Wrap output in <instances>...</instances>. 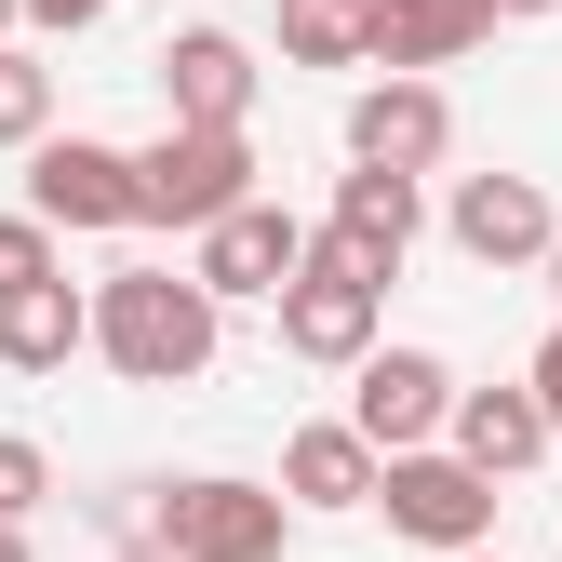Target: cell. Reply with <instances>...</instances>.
Returning <instances> with one entry per match:
<instances>
[{
  "label": "cell",
  "mask_w": 562,
  "mask_h": 562,
  "mask_svg": "<svg viewBox=\"0 0 562 562\" xmlns=\"http://www.w3.org/2000/svg\"><path fill=\"white\" fill-rule=\"evenodd\" d=\"M81 322H94V362L121 389H201L215 348H228V308L201 295L188 268H108L81 295Z\"/></svg>",
  "instance_id": "obj_1"
},
{
  "label": "cell",
  "mask_w": 562,
  "mask_h": 562,
  "mask_svg": "<svg viewBox=\"0 0 562 562\" xmlns=\"http://www.w3.org/2000/svg\"><path fill=\"white\" fill-rule=\"evenodd\" d=\"M255 201V134H188V121H161L148 148H134V228H215V215H241Z\"/></svg>",
  "instance_id": "obj_2"
},
{
  "label": "cell",
  "mask_w": 562,
  "mask_h": 562,
  "mask_svg": "<svg viewBox=\"0 0 562 562\" xmlns=\"http://www.w3.org/2000/svg\"><path fill=\"white\" fill-rule=\"evenodd\" d=\"M281 348H295V362H322V375H348V362H362V348H375V322H389V281L375 268H348L322 228H308V255H295V281H281Z\"/></svg>",
  "instance_id": "obj_3"
},
{
  "label": "cell",
  "mask_w": 562,
  "mask_h": 562,
  "mask_svg": "<svg viewBox=\"0 0 562 562\" xmlns=\"http://www.w3.org/2000/svg\"><path fill=\"white\" fill-rule=\"evenodd\" d=\"M161 562H281V536H295V509L268 496V482H228V469H201V482H161Z\"/></svg>",
  "instance_id": "obj_4"
},
{
  "label": "cell",
  "mask_w": 562,
  "mask_h": 562,
  "mask_svg": "<svg viewBox=\"0 0 562 562\" xmlns=\"http://www.w3.org/2000/svg\"><path fill=\"white\" fill-rule=\"evenodd\" d=\"M375 509H389V536L442 549V562L496 549V482H482V469H456L442 442H429V456H375Z\"/></svg>",
  "instance_id": "obj_5"
},
{
  "label": "cell",
  "mask_w": 562,
  "mask_h": 562,
  "mask_svg": "<svg viewBox=\"0 0 562 562\" xmlns=\"http://www.w3.org/2000/svg\"><path fill=\"white\" fill-rule=\"evenodd\" d=\"M27 215L54 241L134 228V148H108V134H41V148H27Z\"/></svg>",
  "instance_id": "obj_6"
},
{
  "label": "cell",
  "mask_w": 562,
  "mask_h": 562,
  "mask_svg": "<svg viewBox=\"0 0 562 562\" xmlns=\"http://www.w3.org/2000/svg\"><path fill=\"white\" fill-rule=\"evenodd\" d=\"M442 415H456V375H442V348H362L348 362V429H362L375 456H429L442 442Z\"/></svg>",
  "instance_id": "obj_7"
},
{
  "label": "cell",
  "mask_w": 562,
  "mask_h": 562,
  "mask_svg": "<svg viewBox=\"0 0 562 562\" xmlns=\"http://www.w3.org/2000/svg\"><path fill=\"white\" fill-rule=\"evenodd\" d=\"M456 94L442 81H362L348 94V175H442Z\"/></svg>",
  "instance_id": "obj_8"
},
{
  "label": "cell",
  "mask_w": 562,
  "mask_h": 562,
  "mask_svg": "<svg viewBox=\"0 0 562 562\" xmlns=\"http://www.w3.org/2000/svg\"><path fill=\"white\" fill-rule=\"evenodd\" d=\"M442 241H456L469 268H536V255L562 241V215H549L536 175H456V188H442Z\"/></svg>",
  "instance_id": "obj_9"
},
{
  "label": "cell",
  "mask_w": 562,
  "mask_h": 562,
  "mask_svg": "<svg viewBox=\"0 0 562 562\" xmlns=\"http://www.w3.org/2000/svg\"><path fill=\"white\" fill-rule=\"evenodd\" d=\"M295 255H308V215H281V201L255 188L241 215H215V228L188 241V281L228 308V295H281V281H295Z\"/></svg>",
  "instance_id": "obj_10"
},
{
  "label": "cell",
  "mask_w": 562,
  "mask_h": 562,
  "mask_svg": "<svg viewBox=\"0 0 562 562\" xmlns=\"http://www.w3.org/2000/svg\"><path fill=\"white\" fill-rule=\"evenodd\" d=\"M255 41H228V27H175L161 41V121H188V134H241L255 121Z\"/></svg>",
  "instance_id": "obj_11"
},
{
  "label": "cell",
  "mask_w": 562,
  "mask_h": 562,
  "mask_svg": "<svg viewBox=\"0 0 562 562\" xmlns=\"http://www.w3.org/2000/svg\"><path fill=\"white\" fill-rule=\"evenodd\" d=\"M496 41L482 0H362V67L375 81H429V67H469Z\"/></svg>",
  "instance_id": "obj_12"
},
{
  "label": "cell",
  "mask_w": 562,
  "mask_h": 562,
  "mask_svg": "<svg viewBox=\"0 0 562 562\" xmlns=\"http://www.w3.org/2000/svg\"><path fill=\"white\" fill-rule=\"evenodd\" d=\"M415 228H429V201H415V175H335V215H322V241H335L348 268H375V281H402Z\"/></svg>",
  "instance_id": "obj_13"
},
{
  "label": "cell",
  "mask_w": 562,
  "mask_h": 562,
  "mask_svg": "<svg viewBox=\"0 0 562 562\" xmlns=\"http://www.w3.org/2000/svg\"><path fill=\"white\" fill-rule=\"evenodd\" d=\"M442 456H456V469H482V482H522V469L549 456V415H536V389H456V415H442Z\"/></svg>",
  "instance_id": "obj_14"
},
{
  "label": "cell",
  "mask_w": 562,
  "mask_h": 562,
  "mask_svg": "<svg viewBox=\"0 0 562 562\" xmlns=\"http://www.w3.org/2000/svg\"><path fill=\"white\" fill-rule=\"evenodd\" d=\"M281 509H375V442L348 429V415H308L295 442H281Z\"/></svg>",
  "instance_id": "obj_15"
},
{
  "label": "cell",
  "mask_w": 562,
  "mask_h": 562,
  "mask_svg": "<svg viewBox=\"0 0 562 562\" xmlns=\"http://www.w3.org/2000/svg\"><path fill=\"white\" fill-rule=\"evenodd\" d=\"M81 348H94V322H81V295H67V281H41V295L0 308V362H14V375H67Z\"/></svg>",
  "instance_id": "obj_16"
},
{
  "label": "cell",
  "mask_w": 562,
  "mask_h": 562,
  "mask_svg": "<svg viewBox=\"0 0 562 562\" xmlns=\"http://www.w3.org/2000/svg\"><path fill=\"white\" fill-rule=\"evenodd\" d=\"M281 67H362V0H281Z\"/></svg>",
  "instance_id": "obj_17"
},
{
  "label": "cell",
  "mask_w": 562,
  "mask_h": 562,
  "mask_svg": "<svg viewBox=\"0 0 562 562\" xmlns=\"http://www.w3.org/2000/svg\"><path fill=\"white\" fill-rule=\"evenodd\" d=\"M54 134V67L27 41H0V148H41Z\"/></svg>",
  "instance_id": "obj_18"
},
{
  "label": "cell",
  "mask_w": 562,
  "mask_h": 562,
  "mask_svg": "<svg viewBox=\"0 0 562 562\" xmlns=\"http://www.w3.org/2000/svg\"><path fill=\"white\" fill-rule=\"evenodd\" d=\"M41 281H67V241H54L41 215H0V308L41 295Z\"/></svg>",
  "instance_id": "obj_19"
},
{
  "label": "cell",
  "mask_w": 562,
  "mask_h": 562,
  "mask_svg": "<svg viewBox=\"0 0 562 562\" xmlns=\"http://www.w3.org/2000/svg\"><path fill=\"white\" fill-rule=\"evenodd\" d=\"M41 496H54V456H41V442H14V429H0V522H27Z\"/></svg>",
  "instance_id": "obj_20"
},
{
  "label": "cell",
  "mask_w": 562,
  "mask_h": 562,
  "mask_svg": "<svg viewBox=\"0 0 562 562\" xmlns=\"http://www.w3.org/2000/svg\"><path fill=\"white\" fill-rule=\"evenodd\" d=\"M121 0H14V27H41V41H81V27H108Z\"/></svg>",
  "instance_id": "obj_21"
},
{
  "label": "cell",
  "mask_w": 562,
  "mask_h": 562,
  "mask_svg": "<svg viewBox=\"0 0 562 562\" xmlns=\"http://www.w3.org/2000/svg\"><path fill=\"white\" fill-rule=\"evenodd\" d=\"M522 389H536V415H549V456H562V335L536 348V375H522Z\"/></svg>",
  "instance_id": "obj_22"
},
{
  "label": "cell",
  "mask_w": 562,
  "mask_h": 562,
  "mask_svg": "<svg viewBox=\"0 0 562 562\" xmlns=\"http://www.w3.org/2000/svg\"><path fill=\"white\" fill-rule=\"evenodd\" d=\"M482 14H496V27H522V14H562V0H482Z\"/></svg>",
  "instance_id": "obj_23"
},
{
  "label": "cell",
  "mask_w": 562,
  "mask_h": 562,
  "mask_svg": "<svg viewBox=\"0 0 562 562\" xmlns=\"http://www.w3.org/2000/svg\"><path fill=\"white\" fill-rule=\"evenodd\" d=\"M0 562H41V549H27V522H0Z\"/></svg>",
  "instance_id": "obj_24"
},
{
  "label": "cell",
  "mask_w": 562,
  "mask_h": 562,
  "mask_svg": "<svg viewBox=\"0 0 562 562\" xmlns=\"http://www.w3.org/2000/svg\"><path fill=\"white\" fill-rule=\"evenodd\" d=\"M536 268H549V295H562V241H549V255H536Z\"/></svg>",
  "instance_id": "obj_25"
},
{
  "label": "cell",
  "mask_w": 562,
  "mask_h": 562,
  "mask_svg": "<svg viewBox=\"0 0 562 562\" xmlns=\"http://www.w3.org/2000/svg\"><path fill=\"white\" fill-rule=\"evenodd\" d=\"M0 41H14V0H0Z\"/></svg>",
  "instance_id": "obj_26"
},
{
  "label": "cell",
  "mask_w": 562,
  "mask_h": 562,
  "mask_svg": "<svg viewBox=\"0 0 562 562\" xmlns=\"http://www.w3.org/2000/svg\"><path fill=\"white\" fill-rule=\"evenodd\" d=\"M469 562H496V549H469Z\"/></svg>",
  "instance_id": "obj_27"
}]
</instances>
